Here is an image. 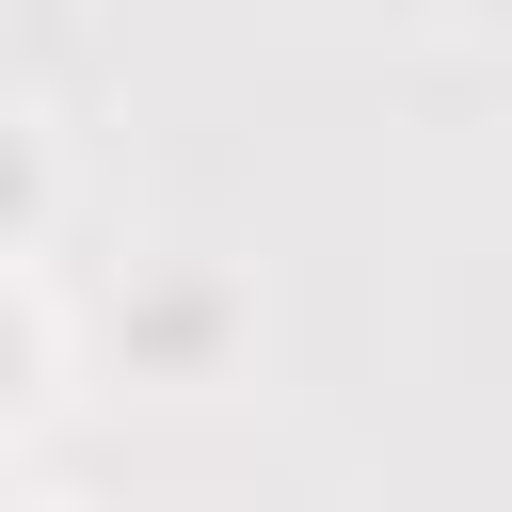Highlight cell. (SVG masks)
Listing matches in <instances>:
<instances>
[{
	"instance_id": "6da1fadb",
	"label": "cell",
	"mask_w": 512,
	"mask_h": 512,
	"mask_svg": "<svg viewBox=\"0 0 512 512\" xmlns=\"http://www.w3.org/2000/svg\"><path fill=\"white\" fill-rule=\"evenodd\" d=\"M0 368H16V336H0Z\"/></svg>"
}]
</instances>
